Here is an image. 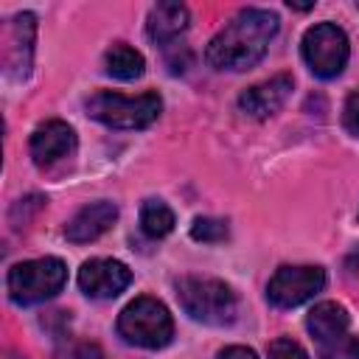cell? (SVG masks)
<instances>
[{
    "instance_id": "obj_17",
    "label": "cell",
    "mask_w": 359,
    "mask_h": 359,
    "mask_svg": "<svg viewBox=\"0 0 359 359\" xmlns=\"http://www.w3.org/2000/svg\"><path fill=\"white\" fill-rule=\"evenodd\" d=\"M317 356L320 359H359V337H353L351 331L342 337H334L328 342L317 345Z\"/></svg>"
},
{
    "instance_id": "obj_5",
    "label": "cell",
    "mask_w": 359,
    "mask_h": 359,
    "mask_svg": "<svg viewBox=\"0 0 359 359\" xmlns=\"http://www.w3.org/2000/svg\"><path fill=\"white\" fill-rule=\"evenodd\" d=\"M118 334L129 345L157 351V348H165L171 342L174 320L157 297H135L118 314Z\"/></svg>"
},
{
    "instance_id": "obj_7",
    "label": "cell",
    "mask_w": 359,
    "mask_h": 359,
    "mask_svg": "<svg viewBox=\"0 0 359 359\" xmlns=\"http://www.w3.org/2000/svg\"><path fill=\"white\" fill-rule=\"evenodd\" d=\"M325 286L323 266H280L269 283H266V300L275 309H294L306 300H311Z\"/></svg>"
},
{
    "instance_id": "obj_2",
    "label": "cell",
    "mask_w": 359,
    "mask_h": 359,
    "mask_svg": "<svg viewBox=\"0 0 359 359\" xmlns=\"http://www.w3.org/2000/svg\"><path fill=\"white\" fill-rule=\"evenodd\" d=\"M177 300L191 320L205 325H230L238 314L236 292L219 278H202V275L180 278Z\"/></svg>"
},
{
    "instance_id": "obj_13",
    "label": "cell",
    "mask_w": 359,
    "mask_h": 359,
    "mask_svg": "<svg viewBox=\"0 0 359 359\" xmlns=\"http://www.w3.org/2000/svg\"><path fill=\"white\" fill-rule=\"evenodd\" d=\"M185 28H188V8H185L182 3H157V6L149 11L146 34H149V39L157 42V45L174 42Z\"/></svg>"
},
{
    "instance_id": "obj_15",
    "label": "cell",
    "mask_w": 359,
    "mask_h": 359,
    "mask_svg": "<svg viewBox=\"0 0 359 359\" xmlns=\"http://www.w3.org/2000/svg\"><path fill=\"white\" fill-rule=\"evenodd\" d=\"M143 67H146V62H143L140 50H135V48H129L123 42L121 45H112L104 53V70H107V76H112L118 81L140 79L143 76Z\"/></svg>"
},
{
    "instance_id": "obj_20",
    "label": "cell",
    "mask_w": 359,
    "mask_h": 359,
    "mask_svg": "<svg viewBox=\"0 0 359 359\" xmlns=\"http://www.w3.org/2000/svg\"><path fill=\"white\" fill-rule=\"evenodd\" d=\"M56 359H104L101 348L95 342H67L62 351H56Z\"/></svg>"
},
{
    "instance_id": "obj_1",
    "label": "cell",
    "mask_w": 359,
    "mask_h": 359,
    "mask_svg": "<svg viewBox=\"0 0 359 359\" xmlns=\"http://www.w3.org/2000/svg\"><path fill=\"white\" fill-rule=\"evenodd\" d=\"M275 34H278V14L275 11L244 8L208 42L205 59L216 70L238 73V70L255 67L266 56Z\"/></svg>"
},
{
    "instance_id": "obj_12",
    "label": "cell",
    "mask_w": 359,
    "mask_h": 359,
    "mask_svg": "<svg viewBox=\"0 0 359 359\" xmlns=\"http://www.w3.org/2000/svg\"><path fill=\"white\" fill-rule=\"evenodd\" d=\"M115 219H118V208H115V202L101 199V202H93V205L81 208V210L67 222L65 236H67V241H73V244L95 241L98 236H104V233L115 224Z\"/></svg>"
},
{
    "instance_id": "obj_21",
    "label": "cell",
    "mask_w": 359,
    "mask_h": 359,
    "mask_svg": "<svg viewBox=\"0 0 359 359\" xmlns=\"http://www.w3.org/2000/svg\"><path fill=\"white\" fill-rule=\"evenodd\" d=\"M342 123H345V129H348L353 137H359V87L351 90V95L345 98V107H342Z\"/></svg>"
},
{
    "instance_id": "obj_6",
    "label": "cell",
    "mask_w": 359,
    "mask_h": 359,
    "mask_svg": "<svg viewBox=\"0 0 359 359\" xmlns=\"http://www.w3.org/2000/svg\"><path fill=\"white\" fill-rule=\"evenodd\" d=\"M303 59L309 65V70L320 79H334L345 70L348 56H351V45L348 36L339 25L334 22H317L303 34Z\"/></svg>"
},
{
    "instance_id": "obj_11",
    "label": "cell",
    "mask_w": 359,
    "mask_h": 359,
    "mask_svg": "<svg viewBox=\"0 0 359 359\" xmlns=\"http://www.w3.org/2000/svg\"><path fill=\"white\" fill-rule=\"evenodd\" d=\"M34 36H36V17L31 11H22L8 20L3 53H6V65H8V70H14V76H28L31 56H34Z\"/></svg>"
},
{
    "instance_id": "obj_16",
    "label": "cell",
    "mask_w": 359,
    "mask_h": 359,
    "mask_svg": "<svg viewBox=\"0 0 359 359\" xmlns=\"http://www.w3.org/2000/svg\"><path fill=\"white\" fill-rule=\"evenodd\" d=\"M140 230L149 238H163L174 230V210L163 199H146L140 208Z\"/></svg>"
},
{
    "instance_id": "obj_10",
    "label": "cell",
    "mask_w": 359,
    "mask_h": 359,
    "mask_svg": "<svg viewBox=\"0 0 359 359\" xmlns=\"http://www.w3.org/2000/svg\"><path fill=\"white\" fill-rule=\"evenodd\" d=\"M76 149V132L70 123L53 118L34 129L31 135V157L36 165H53Z\"/></svg>"
},
{
    "instance_id": "obj_3",
    "label": "cell",
    "mask_w": 359,
    "mask_h": 359,
    "mask_svg": "<svg viewBox=\"0 0 359 359\" xmlns=\"http://www.w3.org/2000/svg\"><path fill=\"white\" fill-rule=\"evenodd\" d=\"M65 283H67V266L62 258H53V255L14 264L6 278L8 297L17 306L45 303V300L56 297L65 289Z\"/></svg>"
},
{
    "instance_id": "obj_18",
    "label": "cell",
    "mask_w": 359,
    "mask_h": 359,
    "mask_svg": "<svg viewBox=\"0 0 359 359\" xmlns=\"http://www.w3.org/2000/svg\"><path fill=\"white\" fill-rule=\"evenodd\" d=\"M191 238L205 241V244H216L227 238V222L222 219H210V216H199L191 224Z\"/></svg>"
},
{
    "instance_id": "obj_4",
    "label": "cell",
    "mask_w": 359,
    "mask_h": 359,
    "mask_svg": "<svg viewBox=\"0 0 359 359\" xmlns=\"http://www.w3.org/2000/svg\"><path fill=\"white\" fill-rule=\"evenodd\" d=\"M163 101L157 93L121 95L112 90H101L87 98V115L112 129H143L157 121Z\"/></svg>"
},
{
    "instance_id": "obj_22",
    "label": "cell",
    "mask_w": 359,
    "mask_h": 359,
    "mask_svg": "<svg viewBox=\"0 0 359 359\" xmlns=\"http://www.w3.org/2000/svg\"><path fill=\"white\" fill-rule=\"evenodd\" d=\"M216 359H258L252 348H244V345H227L224 351H219Z\"/></svg>"
},
{
    "instance_id": "obj_9",
    "label": "cell",
    "mask_w": 359,
    "mask_h": 359,
    "mask_svg": "<svg viewBox=\"0 0 359 359\" xmlns=\"http://www.w3.org/2000/svg\"><path fill=\"white\" fill-rule=\"evenodd\" d=\"M292 84L294 81H292L289 73H278L266 81H258V84H252L250 90H244L238 95V109L250 118H269L286 104V98L292 93Z\"/></svg>"
},
{
    "instance_id": "obj_14",
    "label": "cell",
    "mask_w": 359,
    "mask_h": 359,
    "mask_svg": "<svg viewBox=\"0 0 359 359\" xmlns=\"http://www.w3.org/2000/svg\"><path fill=\"white\" fill-rule=\"evenodd\" d=\"M306 328H309V334L314 337V342L320 345V342H328V339H334V337L348 334V331H351V317H348V311H345L339 303L323 300V303H317V306L309 311Z\"/></svg>"
},
{
    "instance_id": "obj_19",
    "label": "cell",
    "mask_w": 359,
    "mask_h": 359,
    "mask_svg": "<svg viewBox=\"0 0 359 359\" xmlns=\"http://www.w3.org/2000/svg\"><path fill=\"white\" fill-rule=\"evenodd\" d=\"M266 353H269V359H309V353L303 351V345L294 342V339H289V337L272 339L269 348H266Z\"/></svg>"
},
{
    "instance_id": "obj_8",
    "label": "cell",
    "mask_w": 359,
    "mask_h": 359,
    "mask_svg": "<svg viewBox=\"0 0 359 359\" xmlns=\"http://www.w3.org/2000/svg\"><path fill=\"white\" fill-rule=\"evenodd\" d=\"M132 283V272L126 264L115 258H93L79 269V286L87 297L109 300L118 297Z\"/></svg>"
}]
</instances>
